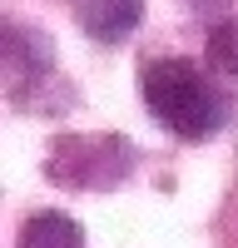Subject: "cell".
<instances>
[{
	"mask_svg": "<svg viewBox=\"0 0 238 248\" xmlns=\"http://www.w3.org/2000/svg\"><path fill=\"white\" fill-rule=\"evenodd\" d=\"M144 105L178 139H208L223 129V90L189 60H154L144 70Z\"/></svg>",
	"mask_w": 238,
	"mask_h": 248,
	"instance_id": "obj_1",
	"label": "cell"
},
{
	"mask_svg": "<svg viewBox=\"0 0 238 248\" xmlns=\"http://www.w3.org/2000/svg\"><path fill=\"white\" fill-rule=\"evenodd\" d=\"M45 174L60 184V189H114L134 174V144L124 134H60L50 144Z\"/></svg>",
	"mask_w": 238,
	"mask_h": 248,
	"instance_id": "obj_2",
	"label": "cell"
},
{
	"mask_svg": "<svg viewBox=\"0 0 238 248\" xmlns=\"http://www.w3.org/2000/svg\"><path fill=\"white\" fill-rule=\"evenodd\" d=\"M55 79H60V70H55L50 40L35 35V30L5 25V94H10V105L30 109V114H45L40 94H50Z\"/></svg>",
	"mask_w": 238,
	"mask_h": 248,
	"instance_id": "obj_3",
	"label": "cell"
},
{
	"mask_svg": "<svg viewBox=\"0 0 238 248\" xmlns=\"http://www.w3.org/2000/svg\"><path fill=\"white\" fill-rule=\"evenodd\" d=\"M74 15H79V30L114 45V40H124L139 30V20H144V0H70Z\"/></svg>",
	"mask_w": 238,
	"mask_h": 248,
	"instance_id": "obj_4",
	"label": "cell"
},
{
	"mask_svg": "<svg viewBox=\"0 0 238 248\" xmlns=\"http://www.w3.org/2000/svg\"><path fill=\"white\" fill-rule=\"evenodd\" d=\"M204 70L223 94H238V20H218L204 40Z\"/></svg>",
	"mask_w": 238,
	"mask_h": 248,
	"instance_id": "obj_5",
	"label": "cell"
},
{
	"mask_svg": "<svg viewBox=\"0 0 238 248\" xmlns=\"http://www.w3.org/2000/svg\"><path fill=\"white\" fill-rule=\"evenodd\" d=\"M20 248H85V229L70 214H30L20 229Z\"/></svg>",
	"mask_w": 238,
	"mask_h": 248,
	"instance_id": "obj_6",
	"label": "cell"
},
{
	"mask_svg": "<svg viewBox=\"0 0 238 248\" xmlns=\"http://www.w3.org/2000/svg\"><path fill=\"white\" fill-rule=\"evenodd\" d=\"M189 5H223V0H189Z\"/></svg>",
	"mask_w": 238,
	"mask_h": 248,
	"instance_id": "obj_7",
	"label": "cell"
}]
</instances>
